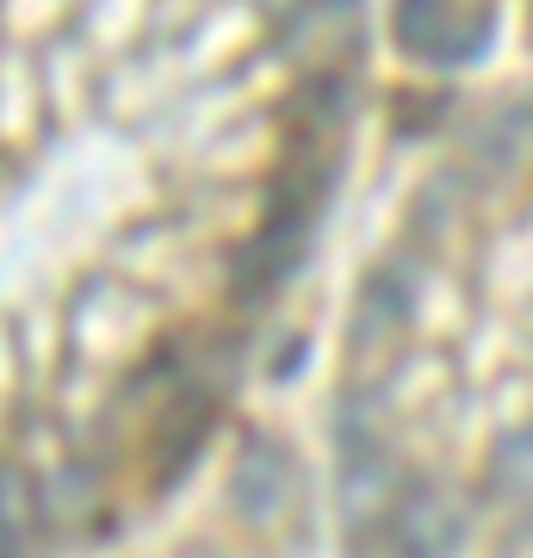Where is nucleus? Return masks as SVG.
I'll list each match as a JSON object with an SVG mask.
<instances>
[{"mask_svg":"<svg viewBox=\"0 0 533 558\" xmlns=\"http://www.w3.org/2000/svg\"><path fill=\"white\" fill-rule=\"evenodd\" d=\"M32 527H38V490L20 465H7L0 472V558H20Z\"/></svg>","mask_w":533,"mask_h":558,"instance_id":"423d86ee","label":"nucleus"},{"mask_svg":"<svg viewBox=\"0 0 533 558\" xmlns=\"http://www.w3.org/2000/svg\"><path fill=\"white\" fill-rule=\"evenodd\" d=\"M391 25L415 57L453 62V0H397Z\"/></svg>","mask_w":533,"mask_h":558,"instance_id":"39448f33","label":"nucleus"},{"mask_svg":"<svg viewBox=\"0 0 533 558\" xmlns=\"http://www.w3.org/2000/svg\"><path fill=\"white\" fill-rule=\"evenodd\" d=\"M267 13H292V7H304V0H261Z\"/></svg>","mask_w":533,"mask_h":558,"instance_id":"6e6552de","label":"nucleus"},{"mask_svg":"<svg viewBox=\"0 0 533 558\" xmlns=\"http://www.w3.org/2000/svg\"><path fill=\"white\" fill-rule=\"evenodd\" d=\"M279 44L304 62H323V57H341L348 44H360V0H304L286 13L279 25Z\"/></svg>","mask_w":533,"mask_h":558,"instance_id":"f03ea898","label":"nucleus"},{"mask_svg":"<svg viewBox=\"0 0 533 558\" xmlns=\"http://www.w3.org/2000/svg\"><path fill=\"white\" fill-rule=\"evenodd\" d=\"M366 534H385V539H366V546H391V558H447L459 546V534H465V509L447 490H435V484H415Z\"/></svg>","mask_w":533,"mask_h":558,"instance_id":"f257e3e1","label":"nucleus"},{"mask_svg":"<svg viewBox=\"0 0 533 558\" xmlns=\"http://www.w3.org/2000/svg\"><path fill=\"white\" fill-rule=\"evenodd\" d=\"M403 292H397L385 274H373L366 279V292H360V304H354V323H348V341H354V354L360 360H373V354H385L397 336H403Z\"/></svg>","mask_w":533,"mask_h":558,"instance_id":"20e7f679","label":"nucleus"},{"mask_svg":"<svg viewBox=\"0 0 533 558\" xmlns=\"http://www.w3.org/2000/svg\"><path fill=\"white\" fill-rule=\"evenodd\" d=\"M496 484L514 490V497H528L533 490V422L502 440V453H496Z\"/></svg>","mask_w":533,"mask_h":558,"instance_id":"0eeeda50","label":"nucleus"},{"mask_svg":"<svg viewBox=\"0 0 533 558\" xmlns=\"http://www.w3.org/2000/svg\"><path fill=\"white\" fill-rule=\"evenodd\" d=\"M237 509L249 521H274L286 502H292V453L279 447V440H255V447H242L237 459Z\"/></svg>","mask_w":533,"mask_h":558,"instance_id":"7ed1b4c3","label":"nucleus"}]
</instances>
